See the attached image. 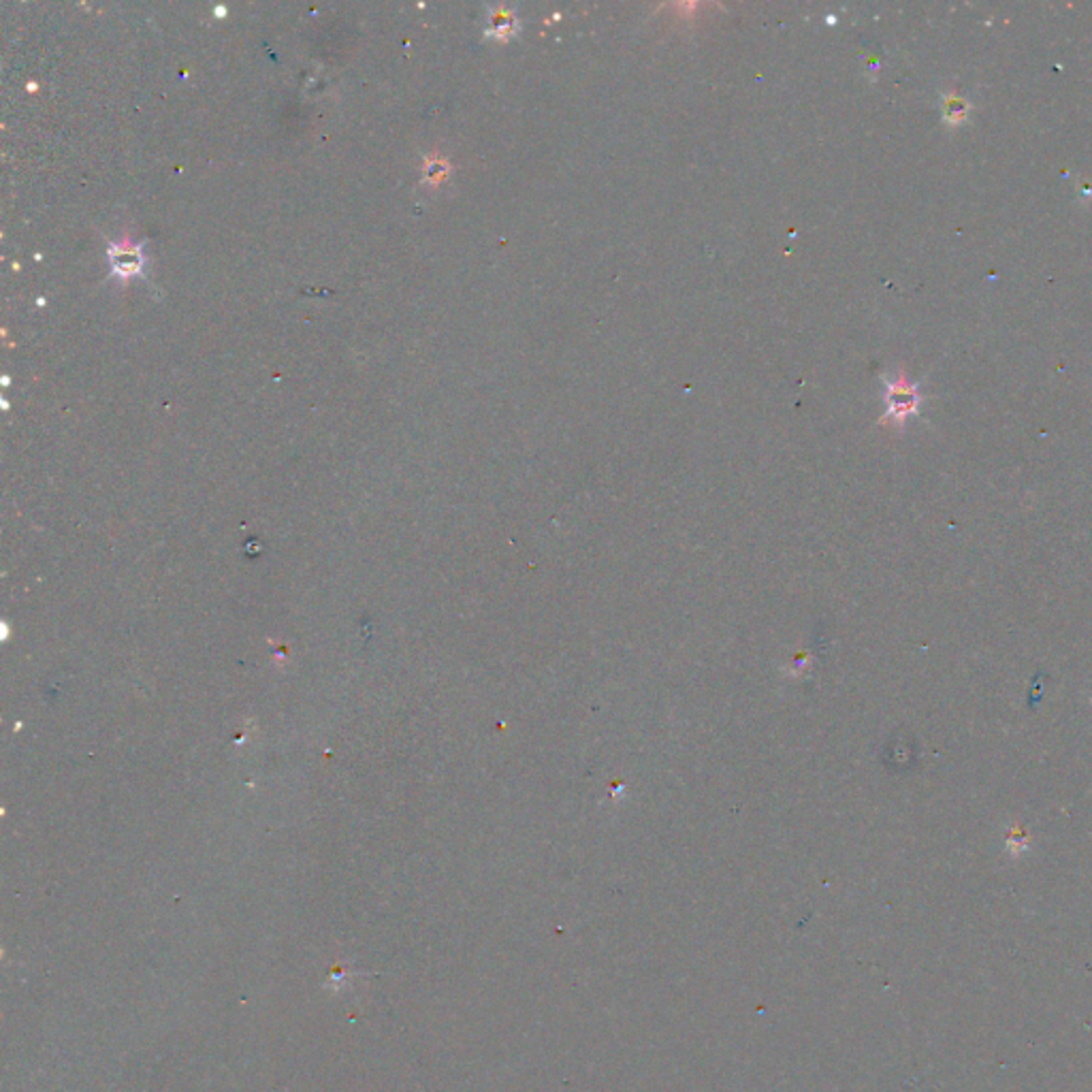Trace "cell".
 <instances>
[{
  "mask_svg": "<svg viewBox=\"0 0 1092 1092\" xmlns=\"http://www.w3.org/2000/svg\"><path fill=\"white\" fill-rule=\"evenodd\" d=\"M109 263H112V273L126 282L128 278L141 276V271L146 267V255L144 244L130 242V239H119V242L109 244Z\"/></svg>",
  "mask_w": 1092,
  "mask_h": 1092,
  "instance_id": "cell-2",
  "label": "cell"
},
{
  "mask_svg": "<svg viewBox=\"0 0 1092 1092\" xmlns=\"http://www.w3.org/2000/svg\"><path fill=\"white\" fill-rule=\"evenodd\" d=\"M969 112L971 107L963 96H958L956 92H949L943 96V118L947 124H963Z\"/></svg>",
  "mask_w": 1092,
  "mask_h": 1092,
  "instance_id": "cell-4",
  "label": "cell"
},
{
  "mask_svg": "<svg viewBox=\"0 0 1092 1092\" xmlns=\"http://www.w3.org/2000/svg\"><path fill=\"white\" fill-rule=\"evenodd\" d=\"M519 24H517V16L512 14L508 9H494L489 14V28H487V37H495V39H508L517 32Z\"/></svg>",
  "mask_w": 1092,
  "mask_h": 1092,
  "instance_id": "cell-3",
  "label": "cell"
},
{
  "mask_svg": "<svg viewBox=\"0 0 1092 1092\" xmlns=\"http://www.w3.org/2000/svg\"><path fill=\"white\" fill-rule=\"evenodd\" d=\"M917 406H920V392H917V387L907 380V376L901 374L897 380L888 382L886 421L901 425L907 421V417L917 412Z\"/></svg>",
  "mask_w": 1092,
  "mask_h": 1092,
  "instance_id": "cell-1",
  "label": "cell"
},
{
  "mask_svg": "<svg viewBox=\"0 0 1092 1092\" xmlns=\"http://www.w3.org/2000/svg\"><path fill=\"white\" fill-rule=\"evenodd\" d=\"M451 167H449V160L440 158V156H429L425 158V182L427 184H440L446 178H449Z\"/></svg>",
  "mask_w": 1092,
  "mask_h": 1092,
  "instance_id": "cell-5",
  "label": "cell"
}]
</instances>
